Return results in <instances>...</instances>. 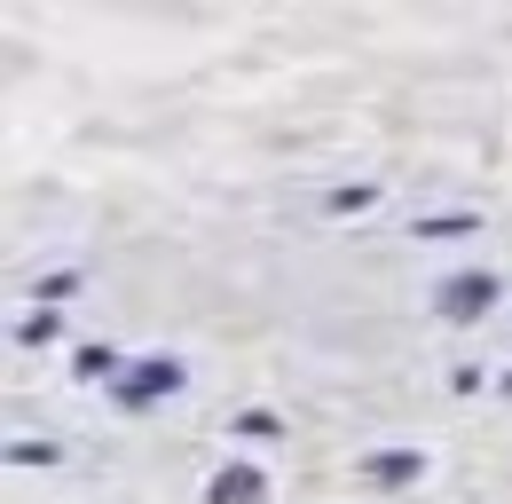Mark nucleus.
Instances as JSON below:
<instances>
[{"instance_id":"1","label":"nucleus","mask_w":512,"mask_h":504,"mask_svg":"<svg viewBox=\"0 0 512 504\" xmlns=\"http://www.w3.org/2000/svg\"><path fill=\"white\" fill-rule=\"evenodd\" d=\"M497 300V276H481V268H465V276H449L442 292H434V308L449 315V323H473V315Z\"/></svg>"},{"instance_id":"2","label":"nucleus","mask_w":512,"mask_h":504,"mask_svg":"<svg viewBox=\"0 0 512 504\" xmlns=\"http://www.w3.org/2000/svg\"><path fill=\"white\" fill-rule=\"evenodd\" d=\"M182 386V363H134V378L119 386L127 402H158V394H174Z\"/></svg>"},{"instance_id":"3","label":"nucleus","mask_w":512,"mask_h":504,"mask_svg":"<svg viewBox=\"0 0 512 504\" xmlns=\"http://www.w3.org/2000/svg\"><path fill=\"white\" fill-rule=\"evenodd\" d=\"M253 497H260V473H253V465H229V473L213 481V504H253Z\"/></svg>"},{"instance_id":"4","label":"nucleus","mask_w":512,"mask_h":504,"mask_svg":"<svg viewBox=\"0 0 512 504\" xmlns=\"http://www.w3.org/2000/svg\"><path fill=\"white\" fill-rule=\"evenodd\" d=\"M371 473H379V481H410V473H418V457H402V449H394V457H371Z\"/></svg>"}]
</instances>
